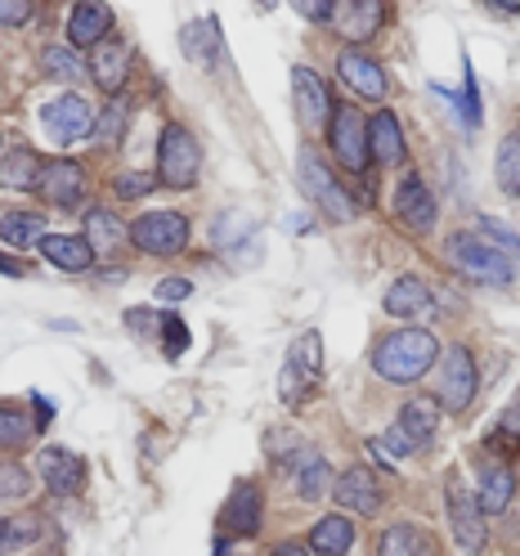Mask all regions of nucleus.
<instances>
[{"label":"nucleus","instance_id":"20e7f679","mask_svg":"<svg viewBox=\"0 0 520 556\" xmlns=\"http://www.w3.org/2000/svg\"><path fill=\"white\" fill-rule=\"evenodd\" d=\"M319 377H324V337L309 328L292 341V351H288V364L279 372V400L283 404L309 400V391L319 387Z\"/></svg>","mask_w":520,"mask_h":556},{"label":"nucleus","instance_id":"ddd939ff","mask_svg":"<svg viewBox=\"0 0 520 556\" xmlns=\"http://www.w3.org/2000/svg\"><path fill=\"white\" fill-rule=\"evenodd\" d=\"M37 193H41L46 202H54V206H77L81 193H86V166L73 162V157H54V162H46V166H41V185H37Z\"/></svg>","mask_w":520,"mask_h":556},{"label":"nucleus","instance_id":"aec40b11","mask_svg":"<svg viewBox=\"0 0 520 556\" xmlns=\"http://www.w3.org/2000/svg\"><path fill=\"white\" fill-rule=\"evenodd\" d=\"M381 23H386V10H381L377 0H341L332 10V27L345 41H368Z\"/></svg>","mask_w":520,"mask_h":556},{"label":"nucleus","instance_id":"dca6fc26","mask_svg":"<svg viewBox=\"0 0 520 556\" xmlns=\"http://www.w3.org/2000/svg\"><path fill=\"white\" fill-rule=\"evenodd\" d=\"M332 494H337V503L345 511H359V516L381 511V484H377V476L368 467H345L337 476V490Z\"/></svg>","mask_w":520,"mask_h":556},{"label":"nucleus","instance_id":"8fccbe9b","mask_svg":"<svg viewBox=\"0 0 520 556\" xmlns=\"http://www.w3.org/2000/svg\"><path fill=\"white\" fill-rule=\"evenodd\" d=\"M50 417H54V404H50V400H46V395L37 391V422L46 427V422H50Z\"/></svg>","mask_w":520,"mask_h":556},{"label":"nucleus","instance_id":"c85d7f7f","mask_svg":"<svg viewBox=\"0 0 520 556\" xmlns=\"http://www.w3.org/2000/svg\"><path fill=\"white\" fill-rule=\"evenodd\" d=\"M377 556H440V547L422 526H391L381 534Z\"/></svg>","mask_w":520,"mask_h":556},{"label":"nucleus","instance_id":"9b49d317","mask_svg":"<svg viewBox=\"0 0 520 556\" xmlns=\"http://www.w3.org/2000/svg\"><path fill=\"white\" fill-rule=\"evenodd\" d=\"M448 526H454V539L462 552H480L490 543V530H484V511L480 503L462 490L458 480H448Z\"/></svg>","mask_w":520,"mask_h":556},{"label":"nucleus","instance_id":"4c0bfd02","mask_svg":"<svg viewBox=\"0 0 520 556\" xmlns=\"http://www.w3.org/2000/svg\"><path fill=\"white\" fill-rule=\"evenodd\" d=\"M31 494V476L18 463H0V503H23Z\"/></svg>","mask_w":520,"mask_h":556},{"label":"nucleus","instance_id":"a878e982","mask_svg":"<svg viewBox=\"0 0 520 556\" xmlns=\"http://www.w3.org/2000/svg\"><path fill=\"white\" fill-rule=\"evenodd\" d=\"M81 238L90 242L94 256H117L122 238H130V233L122 229V220L109 212V206H90V212H86V233H81Z\"/></svg>","mask_w":520,"mask_h":556},{"label":"nucleus","instance_id":"7ed1b4c3","mask_svg":"<svg viewBox=\"0 0 520 556\" xmlns=\"http://www.w3.org/2000/svg\"><path fill=\"white\" fill-rule=\"evenodd\" d=\"M435 431H440V404L431 395H418V400H408L399 408L395 427L381 435V440H372L368 448H372L377 458H386V454L391 458H413V454H427Z\"/></svg>","mask_w":520,"mask_h":556},{"label":"nucleus","instance_id":"de8ad7c7","mask_svg":"<svg viewBox=\"0 0 520 556\" xmlns=\"http://www.w3.org/2000/svg\"><path fill=\"white\" fill-rule=\"evenodd\" d=\"M503 431H507V435H511V440H516V435H520V395H516V400H511V408H507V417H503Z\"/></svg>","mask_w":520,"mask_h":556},{"label":"nucleus","instance_id":"423d86ee","mask_svg":"<svg viewBox=\"0 0 520 556\" xmlns=\"http://www.w3.org/2000/svg\"><path fill=\"white\" fill-rule=\"evenodd\" d=\"M130 242L140 252H149V256H180L185 248H189V216H180V212H149V216H140L130 229Z\"/></svg>","mask_w":520,"mask_h":556},{"label":"nucleus","instance_id":"1a4fd4ad","mask_svg":"<svg viewBox=\"0 0 520 556\" xmlns=\"http://www.w3.org/2000/svg\"><path fill=\"white\" fill-rule=\"evenodd\" d=\"M332 126H328V144H332V153H337V162L345 166V170H359L368 166V122H364V113L355 109V103H332Z\"/></svg>","mask_w":520,"mask_h":556},{"label":"nucleus","instance_id":"3c124183","mask_svg":"<svg viewBox=\"0 0 520 556\" xmlns=\"http://www.w3.org/2000/svg\"><path fill=\"white\" fill-rule=\"evenodd\" d=\"M0 274H10V278H18V274H23V265H18V261H5V256H0Z\"/></svg>","mask_w":520,"mask_h":556},{"label":"nucleus","instance_id":"c756f323","mask_svg":"<svg viewBox=\"0 0 520 556\" xmlns=\"http://www.w3.org/2000/svg\"><path fill=\"white\" fill-rule=\"evenodd\" d=\"M216 18H198L185 27V54L202 67V73H216V50H220V37H216Z\"/></svg>","mask_w":520,"mask_h":556},{"label":"nucleus","instance_id":"6e6552de","mask_svg":"<svg viewBox=\"0 0 520 556\" xmlns=\"http://www.w3.org/2000/svg\"><path fill=\"white\" fill-rule=\"evenodd\" d=\"M296 170H301V189L309 193V198H315V206H319V212L328 216V220H355L359 216V202L351 198V193H345L332 176H328V170H324V162L315 157V153H301V162H296Z\"/></svg>","mask_w":520,"mask_h":556},{"label":"nucleus","instance_id":"7c9ffc66","mask_svg":"<svg viewBox=\"0 0 520 556\" xmlns=\"http://www.w3.org/2000/svg\"><path fill=\"white\" fill-rule=\"evenodd\" d=\"M41 157L31 153V149H10V157L0 162V185L5 189H23V193H31L41 185Z\"/></svg>","mask_w":520,"mask_h":556},{"label":"nucleus","instance_id":"473e14b6","mask_svg":"<svg viewBox=\"0 0 520 556\" xmlns=\"http://www.w3.org/2000/svg\"><path fill=\"white\" fill-rule=\"evenodd\" d=\"M216 248L220 252H256V229L242 212H229L216 220Z\"/></svg>","mask_w":520,"mask_h":556},{"label":"nucleus","instance_id":"412c9836","mask_svg":"<svg viewBox=\"0 0 520 556\" xmlns=\"http://www.w3.org/2000/svg\"><path fill=\"white\" fill-rule=\"evenodd\" d=\"M404 130H399V122H395V113L391 109H377L372 113V122H368V153L381 162V166H399L404 162Z\"/></svg>","mask_w":520,"mask_h":556},{"label":"nucleus","instance_id":"b1692460","mask_svg":"<svg viewBox=\"0 0 520 556\" xmlns=\"http://www.w3.org/2000/svg\"><path fill=\"white\" fill-rule=\"evenodd\" d=\"M292 94H296V113L305 126H324L332 99H328V86L319 81V73H309V67H296L292 73Z\"/></svg>","mask_w":520,"mask_h":556},{"label":"nucleus","instance_id":"4be33fe9","mask_svg":"<svg viewBox=\"0 0 520 556\" xmlns=\"http://www.w3.org/2000/svg\"><path fill=\"white\" fill-rule=\"evenodd\" d=\"M381 305H386L391 319H418V315H427V309H431V288L422 283V278L404 274V278H395V283L386 288Z\"/></svg>","mask_w":520,"mask_h":556},{"label":"nucleus","instance_id":"37998d69","mask_svg":"<svg viewBox=\"0 0 520 556\" xmlns=\"http://www.w3.org/2000/svg\"><path fill=\"white\" fill-rule=\"evenodd\" d=\"M292 5H296V14L301 18H309V23H332V0H292Z\"/></svg>","mask_w":520,"mask_h":556},{"label":"nucleus","instance_id":"39448f33","mask_svg":"<svg viewBox=\"0 0 520 556\" xmlns=\"http://www.w3.org/2000/svg\"><path fill=\"white\" fill-rule=\"evenodd\" d=\"M198 166H202V149H198L193 130L180 122H166L162 144H157V185L189 189V185H198Z\"/></svg>","mask_w":520,"mask_h":556},{"label":"nucleus","instance_id":"c03bdc74","mask_svg":"<svg viewBox=\"0 0 520 556\" xmlns=\"http://www.w3.org/2000/svg\"><path fill=\"white\" fill-rule=\"evenodd\" d=\"M31 18V0H0V23L23 27Z\"/></svg>","mask_w":520,"mask_h":556},{"label":"nucleus","instance_id":"79ce46f5","mask_svg":"<svg viewBox=\"0 0 520 556\" xmlns=\"http://www.w3.org/2000/svg\"><path fill=\"white\" fill-rule=\"evenodd\" d=\"M153 176H144V170H130V176H117L113 180V193L117 198H144V193H153Z\"/></svg>","mask_w":520,"mask_h":556},{"label":"nucleus","instance_id":"c9c22d12","mask_svg":"<svg viewBox=\"0 0 520 556\" xmlns=\"http://www.w3.org/2000/svg\"><path fill=\"white\" fill-rule=\"evenodd\" d=\"M126 117H130V99H126V94H117V99H109V103H103V113L94 117V139H99L103 149H109V144H117V139H122V130H126Z\"/></svg>","mask_w":520,"mask_h":556},{"label":"nucleus","instance_id":"0eeeda50","mask_svg":"<svg viewBox=\"0 0 520 556\" xmlns=\"http://www.w3.org/2000/svg\"><path fill=\"white\" fill-rule=\"evenodd\" d=\"M475 391H480V372H475L471 351H467V345H448L444 359H440V391H435L440 400L435 404L444 413H467Z\"/></svg>","mask_w":520,"mask_h":556},{"label":"nucleus","instance_id":"bb28decb","mask_svg":"<svg viewBox=\"0 0 520 556\" xmlns=\"http://www.w3.org/2000/svg\"><path fill=\"white\" fill-rule=\"evenodd\" d=\"M355 547V526H351V516H324L315 530H309V552L315 556H345Z\"/></svg>","mask_w":520,"mask_h":556},{"label":"nucleus","instance_id":"4468645a","mask_svg":"<svg viewBox=\"0 0 520 556\" xmlns=\"http://www.w3.org/2000/svg\"><path fill=\"white\" fill-rule=\"evenodd\" d=\"M337 73H341V81L351 86L359 99H372V103H381L386 99V73H381V63L377 59H368L364 50H341V59H337Z\"/></svg>","mask_w":520,"mask_h":556},{"label":"nucleus","instance_id":"2eb2a0df","mask_svg":"<svg viewBox=\"0 0 520 556\" xmlns=\"http://www.w3.org/2000/svg\"><path fill=\"white\" fill-rule=\"evenodd\" d=\"M261 516H265V498H261V484H252V480H238L233 484V494H229V503H225V530L233 534V539H252L256 530H261Z\"/></svg>","mask_w":520,"mask_h":556},{"label":"nucleus","instance_id":"a19ab883","mask_svg":"<svg viewBox=\"0 0 520 556\" xmlns=\"http://www.w3.org/2000/svg\"><path fill=\"white\" fill-rule=\"evenodd\" d=\"M435 90H440V86H435ZM440 94L462 113L467 126H480V94H475V73H471V67H467V90H462V94H448V90H440Z\"/></svg>","mask_w":520,"mask_h":556},{"label":"nucleus","instance_id":"49530a36","mask_svg":"<svg viewBox=\"0 0 520 556\" xmlns=\"http://www.w3.org/2000/svg\"><path fill=\"white\" fill-rule=\"evenodd\" d=\"M189 292H193L189 278H162V288H157V296H162V301H185Z\"/></svg>","mask_w":520,"mask_h":556},{"label":"nucleus","instance_id":"f03ea898","mask_svg":"<svg viewBox=\"0 0 520 556\" xmlns=\"http://www.w3.org/2000/svg\"><path fill=\"white\" fill-rule=\"evenodd\" d=\"M444 256H448V265H454L458 274L475 278V283H494V288H511V283H520V261H516L511 252L494 248V242H484V238L467 233V229L448 233Z\"/></svg>","mask_w":520,"mask_h":556},{"label":"nucleus","instance_id":"2f4dec72","mask_svg":"<svg viewBox=\"0 0 520 556\" xmlns=\"http://www.w3.org/2000/svg\"><path fill=\"white\" fill-rule=\"evenodd\" d=\"M0 238H5L10 248H37V242L46 238V216H37V212L0 216Z\"/></svg>","mask_w":520,"mask_h":556},{"label":"nucleus","instance_id":"58836bf2","mask_svg":"<svg viewBox=\"0 0 520 556\" xmlns=\"http://www.w3.org/2000/svg\"><path fill=\"white\" fill-rule=\"evenodd\" d=\"M37 534H41L37 520H0V556L18 552L27 543H37Z\"/></svg>","mask_w":520,"mask_h":556},{"label":"nucleus","instance_id":"6ab92c4d","mask_svg":"<svg viewBox=\"0 0 520 556\" xmlns=\"http://www.w3.org/2000/svg\"><path fill=\"white\" fill-rule=\"evenodd\" d=\"M67 37H73V46H81V50H94L99 41L113 37V10L99 5V0H81V5L67 14Z\"/></svg>","mask_w":520,"mask_h":556},{"label":"nucleus","instance_id":"f704fd0d","mask_svg":"<svg viewBox=\"0 0 520 556\" xmlns=\"http://www.w3.org/2000/svg\"><path fill=\"white\" fill-rule=\"evenodd\" d=\"M31 417L18 404H0V454H18V448L31 440Z\"/></svg>","mask_w":520,"mask_h":556},{"label":"nucleus","instance_id":"e433bc0d","mask_svg":"<svg viewBox=\"0 0 520 556\" xmlns=\"http://www.w3.org/2000/svg\"><path fill=\"white\" fill-rule=\"evenodd\" d=\"M41 67L50 77H59V81H81V59L73 54V50H63V46H46V54H41Z\"/></svg>","mask_w":520,"mask_h":556},{"label":"nucleus","instance_id":"f257e3e1","mask_svg":"<svg viewBox=\"0 0 520 556\" xmlns=\"http://www.w3.org/2000/svg\"><path fill=\"white\" fill-rule=\"evenodd\" d=\"M440 359V341L422 328H399V332H386L377 341L372 351V372L381 381H395V387H404V381H418L431 372V364Z\"/></svg>","mask_w":520,"mask_h":556},{"label":"nucleus","instance_id":"393cba45","mask_svg":"<svg viewBox=\"0 0 520 556\" xmlns=\"http://www.w3.org/2000/svg\"><path fill=\"white\" fill-rule=\"evenodd\" d=\"M37 248H41V256H46L50 265H59V269H67V274H86V269L94 265L90 242H86V238H73V233H46Z\"/></svg>","mask_w":520,"mask_h":556},{"label":"nucleus","instance_id":"a211bd4d","mask_svg":"<svg viewBox=\"0 0 520 556\" xmlns=\"http://www.w3.org/2000/svg\"><path fill=\"white\" fill-rule=\"evenodd\" d=\"M126 73H130V46L122 37L99 41L90 54V77L99 81V90H109L117 99V90L126 86Z\"/></svg>","mask_w":520,"mask_h":556},{"label":"nucleus","instance_id":"a18cd8bd","mask_svg":"<svg viewBox=\"0 0 520 556\" xmlns=\"http://www.w3.org/2000/svg\"><path fill=\"white\" fill-rule=\"evenodd\" d=\"M480 225H484V233H494V238H498V248H503V252H511V256H516V252H520V242H516V233H511V229H507V225H498V220H494V216H484V220H480Z\"/></svg>","mask_w":520,"mask_h":556},{"label":"nucleus","instance_id":"09e8293b","mask_svg":"<svg viewBox=\"0 0 520 556\" xmlns=\"http://www.w3.org/2000/svg\"><path fill=\"white\" fill-rule=\"evenodd\" d=\"M274 556H315V552H309L305 543H279V547H274Z\"/></svg>","mask_w":520,"mask_h":556},{"label":"nucleus","instance_id":"f8f14e48","mask_svg":"<svg viewBox=\"0 0 520 556\" xmlns=\"http://www.w3.org/2000/svg\"><path fill=\"white\" fill-rule=\"evenodd\" d=\"M37 467H41V480H46V490L54 498H77L86 490V463L77 454H67V448H59V444L41 448Z\"/></svg>","mask_w":520,"mask_h":556},{"label":"nucleus","instance_id":"72a5a7b5","mask_svg":"<svg viewBox=\"0 0 520 556\" xmlns=\"http://www.w3.org/2000/svg\"><path fill=\"white\" fill-rule=\"evenodd\" d=\"M494 176H498V189H503L507 198H520V130H511L503 144H498Z\"/></svg>","mask_w":520,"mask_h":556},{"label":"nucleus","instance_id":"cd10ccee","mask_svg":"<svg viewBox=\"0 0 520 556\" xmlns=\"http://www.w3.org/2000/svg\"><path fill=\"white\" fill-rule=\"evenodd\" d=\"M516 494V471L511 463H490L480 471V511H507Z\"/></svg>","mask_w":520,"mask_h":556},{"label":"nucleus","instance_id":"9d476101","mask_svg":"<svg viewBox=\"0 0 520 556\" xmlns=\"http://www.w3.org/2000/svg\"><path fill=\"white\" fill-rule=\"evenodd\" d=\"M41 126L59 144H77L81 135H94V109L81 94H59L41 109Z\"/></svg>","mask_w":520,"mask_h":556},{"label":"nucleus","instance_id":"f3484780","mask_svg":"<svg viewBox=\"0 0 520 556\" xmlns=\"http://www.w3.org/2000/svg\"><path fill=\"white\" fill-rule=\"evenodd\" d=\"M395 216L408 229H418V233H427L435 225V198L422 185V176H413V170H408V176L399 180V189H395Z\"/></svg>","mask_w":520,"mask_h":556},{"label":"nucleus","instance_id":"603ef678","mask_svg":"<svg viewBox=\"0 0 520 556\" xmlns=\"http://www.w3.org/2000/svg\"><path fill=\"white\" fill-rule=\"evenodd\" d=\"M216 556H252V552H233L229 543H220V547H216Z\"/></svg>","mask_w":520,"mask_h":556},{"label":"nucleus","instance_id":"ea45409f","mask_svg":"<svg viewBox=\"0 0 520 556\" xmlns=\"http://www.w3.org/2000/svg\"><path fill=\"white\" fill-rule=\"evenodd\" d=\"M162 355L166 359H180L189 351V324H180L176 315H162Z\"/></svg>","mask_w":520,"mask_h":556},{"label":"nucleus","instance_id":"5701e85b","mask_svg":"<svg viewBox=\"0 0 520 556\" xmlns=\"http://www.w3.org/2000/svg\"><path fill=\"white\" fill-rule=\"evenodd\" d=\"M288 471H292V484L305 503H319L328 494V463H324L319 448H296Z\"/></svg>","mask_w":520,"mask_h":556}]
</instances>
